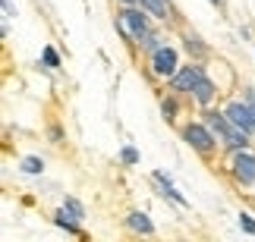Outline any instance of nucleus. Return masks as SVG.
<instances>
[{
	"mask_svg": "<svg viewBox=\"0 0 255 242\" xmlns=\"http://www.w3.org/2000/svg\"><path fill=\"white\" fill-rule=\"evenodd\" d=\"M208 126H211L214 135H221V142L227 145L230 151H240V148H246V145H249L246 132H243L240 126H233V120L227 117V113H208Z\"/></svg>",
	"mask_w": 255,
	"mask_h": 242,
	"instance_id": "obj_1",
	"label": "nucleus"
},
{
	"mask_svg": "<svg viewBox=\"0 0 255 242\" xmlns=\"http://www.w3.org/2000/svg\"><path fill=\"white\" fill-rule=\"evenodd\" d=\"M192 94H195V101H199L202 107H208V104L214 101V82H211V79H202V82L192 88Z\"/></svg>",
	"mask_w": 255,
	"mask_h": 242,
	"instance_id": "obj_9",
	"label": "nucleus"
},
{
	"mask_svg": "<svg viewBox=\"0 0 255 242\" xmlns=\"http://www.w3.org/2000/svg\"><path fill=\"white\" fill-rule=\"evenodd\" d=\"M126 227H129L132 233H145V236L154 233V224L148 220V214H145V211H132V214L126 217Z\"/></svg>",
	"mask_w": 255,
	"mask_h": 242,
	"instance_id": "obj_8",
	"label": "nucleus"
},
{
	"mask_svg": "<svg viewBox=\"0 0 255 242\" xmlns=\"http://www.w3.org/2000/svg\"><path fill=\"white\" fill-rule=\"evenodd\" d=\"M230 170H233V176H237V182L252 186V182H255V154H249L246 148H240L237 154H233Z\"/></svg>",
	"mask_w": 255,
	"mask_h": 242,
	"instance_id": "obj_3",
	"label": "nucleus"
},
{
	"mask_svg": "<svg viewBox=\"0 0 255 242\" xmlns=\"http://www.w3.org/2000/svg\"><path fill=\"white\" fill-rule=\"evenodd\" d=\"M123 3H135V0H123Z\"/></svg>",
	"mask_w": 255,
	"mask_h": 242,
	"instance_id": "obj_23",
	"label": "nucleus"
},
{
	"mask_svg": "<svg viewBox=\"0 0 255 242\" xmlns=\"http://www.w3.org/2000/svg\"><path fill=\"white\" fill-rule=\"evenodd\" d=\"M183 41H186V51H189V54H195V57H205V54H208V47L202 44V38H199V35L186 32V35H183Z\"/></svg>",
	"mask_w": 255,
	"mask_h": 242,
	"instance_id": "obj_11",
	"label": "nucleus"
},
{
	"mask_svg": "<svg viewBox=\"0 0 255 242\" xmlns=\"http://www.w3.org/2000/svg\"><path fill=\"white\" fill-rule=\"evenodd\" d=\"M60 214H63L66 220H76V224H79V220L85 217V208H82L76 198H63V208H60Z\"/></svg>",
	"mask_w": 255,
	"mask_h": 242,
	"instance_id": "obj_10",
	"label": "nucleus"
},
{
	"mask_svg": "<svg viewBox=\"0 0 255 242\" xmlns=\"http://www.w3.org/2000/svg\"><path fill=\"white\" fill-rule=\"evenodd\" d=\"M211 3H218V6H221V3H224V0H211Z\"/></svg>",
	"mask_w": 255,
	"mask_h": 242,
	"instance_id": "obj_22",
	"label": "nucleus"
},
{
	"mask_svg": "<svg viewBox=\"0 0 255 242\" xmlns=\"http://www.w3.org/2000/svg\"><path fill=\"white\" fill-rule=\"evenodd\" d=\"M41 57H44V63H47V66H60V57H57L54 47H44V54H41Z\"/></svg>",
	"mask_w": 255,
	"mask_h": 242,
	"instance_id": "obj_18",
	"label": "nucleus"
},
{
	"mask_svg": "<svg viewBox=\"0 0 255 242\" xmlns=\"http://www.w3.org/2000/svg\"><path fill=\"white\" fill-rule=\"evenodd\" d=\"M3 13H6V16H16V9H13V3H9V0H3Z\"/></svg>",
	"mask_w": 255,
	"mask_h": 242,
	"instance_id": "obj_20",
	"label": "nucleus"
},
{
	"mask_svg": "<svg viewBox=\"0 0 255 242\" xmlns=\"http://www.w3.org/2000/svg\"><path fill=\"white\" fill-rule=\"evenodd\" d=\"M224 113H227V117L233 120V126H240V129L246 132V135H252V132H255V110H252V104H249V101H246V104L233 101Z\"/></svg>",
	"mask_w": 255,
	"mask_h": 242,
	"instance_id": "obj_4",
	"label": "nucleus"
},
{
	"mask_svg": "<svg viewBox=\"0 0 255 242\" xmlns=\"http://www.w3.org/2000/svg\"><path fill=\"white\" fill-rule=\"evenodd\" d=\"M120 19H123L126 32H129L132 38H145V35L151 32V28H148V16H145L142 9H135V6H126V9H120Z\"/></svg>",
	"mask_w": 255,
	"mask_h": 242,
	"instance_id": "obj_5",
	"label": "nucleus"
},
{
	"mask_svg": "<svg viewBox=\"0 0 255 242\" xmlns=\"http://www.w3.org/2000/svg\"><path fill=\"white\" fill-rule=\"evenodd\" d=\"M51 142H54V145H60V142H63V132H60V126H51Z\"/></svg>",
	"mask_w": 255,
	"mask_h": 242,
	"instance_id": "obj_19",
	"label": "nucleus"
},
{
	"mask_svg": "<svg viewBox=\"0 0 255 242\" xmlns=\"http://www.w3.org/2000/svg\"><path fill=\"white\" fill-rule=\"evenodd\" d=\"M139 44H142V51H148V54H154L158 47H164L161 44V35H154V32H148L145 38H139Z\"/></svg>",
	"mask_w": 255,
	"mask_h": 242,
	"instance_id": "obj_13",
	"label": "nucleus"
},
{
	"mask_svg": "<svg viewBox=\"0 0 255 242\" xmlns=\"http://www.w3.org/2000/svg\"><path fill=\"white\" fill-rule=\"evenodd\" d=\"M202 79H205L202 66H183V70H176V73L170 76V85H173L176 91H192Z\"/></svg>",
	"mask_w": 255,
	"mask_h": 242,
	"instance_id": "obj_7",
	"label": "nucleus"
},
{
	"mask_svg": "<svg viewBox=\"0 0 255 242\" xmlns=\"http://www.w3.org/2000/svg\"><path fill=\"white\" fill-rule=\"evenodd\" d=\"M240 230H243V233H249V236H255V220L249 214H243L240 217Z\"/></svg>",
	"mask_w": 255,
	"mask_h": 242,
	"instance_id": "obj_17",
	"label": "nucleus"
},
{
	"mask_svg": "<svg viewBox=\"0 0 255 242\" xmlns=\"http://www.w3.org/2000/svg\"><path fill=\"white\" fill-rule=\"evenodd\" d=\"M161 113H164V120H173V117H176V101L167 98V101L161 104Z\"/></svg>",
	"mask_w": 255,
	"mask_h": 242,
	"instance_id": "obj_16",
	"label": "nucleus"
},
{
	"mask_svg": "<svg viewBox=\"0 0 255 242\" xmlns=\"http://www.w3.org/2000/svg\"><path fill=\"white\" fill-rule=\"evenodd\" d=\"M142 9H148L151 16H158V19H167V6H164V0H139Z\"/></svg>",
	"mask_w": 255,
	"mask_h": 242,
	"instance_id": "obj_12",
	"label": "nucleus"
},
{
	"mask_svg": "<svg viewBox=\"0 0 255 242\" xmlns=\"http://www.w3.org/2000/svg\"><path fill=\"white\" fill-rule=\"evenodd\" d=\"M22 170H25V173H41V170H44V161H41V158H25V161H22Z\"/></svg>",
	"mask_w": 255,
	"mask_h": 242,
	"instance_id": "obj_14",
	"label": "nucleus"
},
{
	"mask_svg": "<svg viewBox=\"0 0 255 242\" xmlns=\"http://www.w3.org/2000/svg\"><path fill=\"white\" fill-rule=\"evenodd\" d=\"M120 161L126 163V167H132V163H139V151H135V148H123L120 151Z\"/></svg>",
	"mask_w": 255,
	"mask_h": 242,
	"instance_id": "obj_15",
	"label": "nucleus"
},
{
	"mask_svg": "<svg viewBox=\"0 0 255 242\" xmlns=\"http://www.w3.org/2000/svg\"><path fill=\"white\" fill-rule=\"evenodd\" d=\"M246 101H249V104H252V110H255V91H252V88H249V91H246Z\"/></svg>",
	"mask_w": 255,
	"mask_h": 242,
	"instance_id": "obj_21",
	"label": "nucleus"
},
{
	"mask_svg": "<svg viewBox=\"0 0 255 242\" xmlns=\"http://www.w3.org/2000/svg\"><path fill=\"white\" fill-rule=\"evenodd\" d=\"M151 73L164 76V79H170L176 73V51L173 47H158V51L151 54Z\"/></svg>",
	"mask_w": 255,
	"mask_h": 242,
	"instance_id": "obj_6",
	"label": "nucleus"
},
{
	"mask_svg": "<svg viewBox=\"0 0 255 242\" xmlns=\"http://www.w3.org/2000/svg\"><path fill=\"white\" fill-rule=\"evenodd\" d=\"M183 139L192 145L199 154H211L214 148V135H211V126H202V123H189L183 129Z\"/></svg>",
	"mask_w": 255,
	"mask_h": 242,
	"instance_id": "obj_2",
	"label": "nucleus"
}]
</instances>
